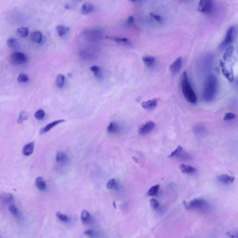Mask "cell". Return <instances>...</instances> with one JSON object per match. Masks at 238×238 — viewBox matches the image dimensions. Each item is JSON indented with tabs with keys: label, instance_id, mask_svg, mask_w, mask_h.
<instances>
[{
	"label": "cell",
	"instance_id": "1",
	"mask_svg": "<svg viewBox=\"0 0 238 238\" xmlns=\"http://www.w3.org/2000/svg\"><path fill=\"white\" fill-rule=\"evenodd\" d=\"M218 90V80L213 75H210L205 81L202 97L206 102H212L215 97Z\"/></svg>",
	"mask_w": 238,
	"mask_h": 238
},
{
	"label": "cell",
	"instance_id": "2",
	"mask_svg": "<svg viewBox=\"0 0 238 238\" xmlns=\"http://www.w3.org/2000/svg\"><path fill=\"white\" fill-rule=\"evenodd\" d=\"M182 93L185 99L191 104L196 103L197 96L190 83L187 72H184L181 82Z\"/></svg>",
	"mask_w": 238,
	"mask_h": 238
},
{
	"label": "cell",
	"instance_id": "3",
	"mask_svg": "<svg viewBox=\"0 0 238 238\" xmlns=\"http://www.w3.org/2000/svg\"><path fill=\"white\" fill-rule=\"evenodd\" d=\"M185 207L187 209L191 211L206 212L209 210V204L203 199H196L188 203H185Z\"/></svg>",
	"mask_w": 238,
	"mask_h": 238
},
{
	"label": "cell",
	"instance_id": "4",
	"mask_svg": "<svg viewBox=\"0 0 238 238\" xmlns=\"http://www.w3.org/2000/svg\"><path fill=\"white\" fill-rule=\"evenodd\" d=\"M10 61L13 64L20 65L26 63L28 61L27 55L21 52H14L10 56Z\"/></svg>",
	"mask_w": 238,
	"mask_h": 238
},
{
	"label": "cell",
	"instance_id": "5",
	"mask_svg": "<svg viewBox=\"0 0 238 238\" xmlns=\"http://www.w3.org/2000/svg\"><path fill=\"white\" fill-rule=\"evenodd\" d=\"M213 8V2L211 0H201L198 6V10L200 12L208 14L212 12Z\"/></svg>",
	"mask_w": 238,
	"mask_h": 238
},
{
	"label": "cell",
	"instance_id": "6",
	"mask_svg": "<svg viewBox=\"0 0 238 238\" xmlns=\"http://www.w3.org/2000/svg\"><path fill=\"white\" fill-rule=\"evenodd\" d=\"M234 27H230L228 29L225 39L220 45V48H224L232 43L234 38Z\"/></svg>",
	"mask_w": 238,
	"mask_h": 238
},
{
	"label": "cell",
	"instance_id": "7",
	"mask_svg": "<svg viewBox=\"0 0 238 238\" xmlns=\"http://www.w3.org/2000/svg\"><path fill=\"white\" fill-rule=\"evenodd\" d=\"M155 123L153 122H148L139 127L138 132L139 135H144L149 134L155 127Z\"/></svg>",
	"mask_w": 238,
	"mask_h": 238
},
{
	"label": "cell",
	"instance_id": "8",
	"mask_svg": "<svg viewBox=\"0 0 238 238\" xmlns=\"http://www.w3.org/2000/svg\"><path fill=\"white\" fill-rule=\"evenodd\" d=\"M182 59L181 57L177 58L170 66L169 70L172 74L176 75L178 73L182 68Z\"/></svg>",
	"mask_w": 238,
	"mask_h": 238
},
{
	"label": "cell",
	"instance_id": "9",
	"mask_svg": "<svg viewBox=\"0 0 238 238\" xmlns=\"http://www.w3.org/2000/svg\"><path fill=\"white\" fill-rule=\"evenodd\" d=\"M158 101L156 99H151L145 101L141 104V106L147 110H153L157 105Z\"/></svg>",
	"mask_w": 238,
	"mask_h": 238
},
{
	"label": "cell",
	"instance_id": "10",
	"mask_svg": "<svg viewBox=\"0 0 238 238\" xmlns=\"http://www.w3.org/2000/svg\"><path fill=\"white\" fill-rule=\"evenodd\" d=\"M217 180L220 183L225 185H229L233 183L234 181L235 178L232 176L226 174L220 175L217 177Z\"/></svg>",
	"mask_w": 238,
	"mask_h": 238
},
{
	"label": "cell",
	"instance_id": "11",
	"mask_svg": "<svg viewBox=\"0 0 238 238\" xmlns=\"http://www.w3.org/2000/svg\"><path fill=\"white\" fill-rule=\"evenodd\" d=\"M220 65L223 74L226 78L228 80L229 82L232 83L233 81V74L229 70H228L226 67V65L223 62L220 61Z\"/></svg>",
	"mask_w": 238,
	"mask_h": 238
},
{
	"label": "cell",
	"instance_id": "12",
	"mask_svg": "<svg viewBox=\"0 0 238 238\" xmlns=\"http://www.w3.org/2000/svg\"><path fill=\"white\" fill-rule=\"evenodd\" d=\"M65 121L64 120H56V121H54L52 123L48 124L46 126L43 128L41 129V131H40V134H44V133L49 132L52 128H53L54 127L56 126L57 125L61 123H63Z\"/></svg>",
	"mask_w": 238,
	"mask_h": 238
},
{
	"label": "cell",
	"instance_id": "13",
	"mask_svg": "<svg viewBox=\"0 0 238 238\" xmlns=\"http://www.w3.org/2000/svg\"><path fill=\"white\" fill-rule=\"evenodd\" d=\"M121 127L116 122H111L108 125L107 131L111 134H115L119 133L121 131Z\"/></svg>",
	"mask_w": 238,
	"mask_h": 238
},
{
	"label": "cell",
	"instance_id": "14",
	"mask_svg": "<svg viewBox=\"0 0 238 238\" xmlns=\"http://www.w3.org/2000/svg\"><path fill=\"white\" fill-rule=\"evenodd\" d=\"M179 168L182 173L186 174H193L196 171V168L192 167V166L184 164H181Z\"/></svg>",
	"mask_w": 238,
	"mask_h": 238
},
{
	"label": "cell",
	"instance_id": "15",
	"mask_svg": "<svg viewBox=\"0 0 238 238\" xmlns=\"http://www.w3.org/2000/svg\"><path fill=\"white\" fill-rule=\"evenodd\" d=\"M34 143L31 142L24 147L22 149V153L24 155L29 156L33 153L34 150Z\"/></svg>",
	"mask_w": 238,
	"mask_h": 238
},
{
	"label": "cell",
	"instance_id": "16",
	"mask_svg": "<svg viewBox=\"0 0 238 238\" xmlns=\"http://www.w3.org/2000/svg\"><path fill=\"white\" fill-rule=\"evenodd\" d=\"M12 195L6 192H0V202L7 203L13 200Z\"/></svg>",
	"mask_w": 238,
	"mask_h": 238
},
{
	"label": "cell",
	"instance_id": "17",
	"mask_svg": "<svg viewBox=\"0 0 238 238\" xmlns=\"http://www.w3.org/2000/svg\"><path fill=\"white\" fill-rule=\"evenodd\" d=\"M142 61L147 67H151L154 66L155 65V59L154 56L145 55L142 57Z\"/></svg>",
	"mask_w": 238,
	"mask_h": 238
},
{
	"label": "cell",
	"instance_id": "18",
	"mask_svg": "<svg viewBox=\"0 0 238 238\" xmlns=\"http://www.w3.org/2000/svg\"><path fill=\"white\" fill-rule=\"evenodd\" d=\"M43 36L42 33L39 31H35L32 33L31 39L33 42L37 43H40L42 41Z\"/></svg>",
	"mask_w": 238,
	"mask_h": 238
},
{
	"label": "cell",
	"instance_id": "19",
	"mask_svg": "<svg viewBox=\"0 0 238 238\" xmlns=\"http://www.w3.org/2000/svg\"><path fill=\"white\" fill-rule=\"evenodd\" d=\"M94 10V7L91 3H86L83 4L81 9V12L83 14H88Z\"/></svg>",
	"mask_w": 238,
	"mask_h": 238
},
{
	"label": "cell",
	"instance_id": "20",
	"mask_svg": "<svg viewBox=\"0 0 238 238\" xmlns=\"http://www.w3.org/2000/svg\"><path fill=\"white\" fill-rule=\"evenodd\" d=\"M81 221L84 224L88 223L91 220V216L88 211L84 210L82 211L81 215Z\"/></svg>",
	"mask_w": 238,
	"mask_h": 238
},
{
	"label": "cell",
	"instance_id": "21",
	"mask_svg": "<svg viewBox=\"0 0 238 238\" xmlns=\"http://www.w3.org/2000/svg\"><path fill=\"white\" fill-rule=\"evenodd\" d=\"M194 133L198 136H202L205 135L206 129L203 126L197 125L194 128Z\"/></svg>",
	"mask_w": 238,
	"mask_h": 238
},
{
	"label": "cell",
	"instance_id": "22",
	"mask_svg": "<svg viewBox=\"0 0 238 238\" xmlns=\"http://www.w3.org/2000/svg\"><path fill=\"white\" fill-rule=\"evenodd\" d=\"M35 185H36L37 188L42 191L44 190L46 188V184L43 179L42 177H39L36 179V181H35Z\"/></svg>",
	"mask_w": 238,
	"mask_h": 238
},
{
	"label": "cell",
	"instance_id": "23",
	"mask_svg": "<svg viewBox=\"0 0 238 238\" xmlns=\"http://www.w3.org/2000/svg\"><path fill=\"white\" fill-rule=\"evenodd\" d=\"M119 187L118 182L114 179L110 180L107 184V188L108 189L117 190L119 188Z\"/></svg>",
	"mask_w": 238,
	"mask_h": 238
},
{
	"label": "cell",
	"instance_id": "24",
	"mask_svg": "<svg viewBox=\"0 0 238 238\" xmlns=\"http://www.w3.org/2000/svg\"><path fill=\"white\" fill-rule=\"evenodd\" d=\"M7 45L9 47L12 49H18L19 47V42L15 38H9L7 42Z\"/></svg>",
	"mask_w": 238,
	"mask_h": 238
},
{
	"label": "cell",
	"instance_id": "25",
	"mask_svg": "<svg viewBox=\"0 0 238 238\" xmlns=\"http://www.w3.org/2000/svg\"><path fill=\"white\" fill-rule=\"evenodd\" d=\"M159 189V184L155 185L148 190L147 193V195L150 196H155L158 194Z\"/></svg>",
	"mask_w": 238,
	"mask_h": 238
},
{
	"label": "cell",
	"instance_id": "26",
	"mask_svg": "<svg viewBox=\"0 0 238 238\" xmlns=\"http://www.w3.org/2000/svg\"><path fill=\"white\" fill-rule=\"evenodd\" d=\"M107 38L110 39V40H113V41L125 44L128 45H131V43L130 41L128 39H126V38H121L115 37H107Z\"/></svg>",
	"mask_w": 238,
	"mask_h": 238
},
{
	"label": "cell",
	"instance_id": "27",
	"mask_svg": "<svg viewBox=\"0 0 238 238\" xmlns=\"http://www.w3.org/2000/svg\"><path fill=\"white\" fill-rule=\"evenodd\" d=\"M233 51H234V47L232 46H229L223 55L224 60L225 61L229 60L232 56Z\"/></svg>",
	"mask_w": 238,
	"mask_h": 238
},
{
	"label": "cell",
	"instance_id": "28",
	"mask_svg": "<svg viewBox=\"0 0 238 238\" xmlns=\"http://www.w3.org/2000/svg\"><path fill=\"white\" fill-rule=\"evenodd\" d=\"M17 33L21 37H25L28 36L29 34V30L26 27H21L17 30Z\"/></svg>",
	"mask_w": 238,
	"mask_h": 238
},
{
	"label": "cell",
	"instance_id": "29",
	"mask_svg": "<svg viewBox=\"0 0 238 238\" xmlns=\"http://www.w3.org/2000/svg\"><path fill=\"white\" fill-rule=\"evenodd\" d=\"M67 160V157L64 153L62 152H58L56 157V160L57 162L64 163Z\"/></svg>",
	"mask_w": 238,
	"mask_h": 238
},
{
	"label": "cell",
	"instance_id": "30",
	"mask_svg": "<svg viewBox=\"0 0 238 238\" xmlns=\"http://www.w3.org/2000/svg\"><path fill=\"white\" fill-rule=\"evenodd\" d=\"M65 77L63 75H58L55 79V83L58 87H61L64 83Z\"/></svg>",
	"mask_w": 238,
	"mask_h": 238
},
{
	"label": "cell",
	"instance_id": "31",
	"mask_svg": "<svg viewBox=\"0 0 238 238\" xmlns=\"http://www.w3.org/2000/svg\"><path fill=\"white\" fill-rule=\"evenodd\" d=\"M90 69L93 72L95 76L98 77V78H101L102 75L100 67L96 66H93L91 67Z\"/></svg>",
	"mask_w": 238,
	"mask_h": 238
},
{
	"label": "cell",
	"instance_id": "32",
	"mask_svg": "<svg viewBox=\"0 0 238 238\" xmlns=\"http://www.w3.org/2000/svg\"><path fill=\"white\" fill-rule=\"evenodd\" d=\"M29 76L25 73L20 74L17 77V81L19 83H26L29 81Z\"/></svg>",
	"mask_w": 238,
	"mask_h": 238
},
{
	"label": "cell",
	"instance_id": "33",
	"mask_svg": "<svg viewBox=\"0 0 238 238\" xmlns=\"http://www.w3.org/2000/svg\"><path fill=\"white\" fill-rule=\"evenodd\" d=\"M45 116V113L43 109H39L37 110L34 114V117L35 118L39 120H43Z\"/></svg>",
	"mask_w": 238,
	"mask_h": 238
},
{
	"label": "cell",
	"instance_id": "34",
	"mask_svg": "<svg viewBox=\"0 0 238 238\" xmlns=\"http://www.w3.org/2000/svg\"><path fill=\"white\" fill-rule=\"evenodd\" d=\"M28 117V114L25 111H22L20 113L18 118V122L19 123H22L24 121L27 120Z\"/></svg>",
	"mask_w": 238,
	"mask_h": 238
},
{
	"label": "cell",
	"instance_id": "35",
	"mask_svg": "<svg viewBox=\"0 0 238 238\" xmlns=\"http://www.w3.org/2000/svg\"><path fill=\"white\" fill-rule=\"evenodd\" d=\"M56 30L58 35L60 36H63L64 35L66 32V29L62 25H58L56 27Z\"/></svg>",
	"mask_w": 238,
	"mask_h": 238
},
{
	"label": "cell",
	"instance_id": "36",
	"mask_svg": "<svg viewBox=\"0 0 238 238\" xmlns=\"http://www.w3.org/2000/svg\"><path fill=\"white\" fill-rule=\"evenodd\" d=\"M182 150H183V148L181 147V146H179L177 147L176 149L175 150H174L173 152H172V153L168 156V157L171 158L173 157L177 156L179 155H180V154L181 153Z\"/></svg>",
	"mask_w": 238,
	"mask_h": 238
},
{
	"label": "cell",
	"instance_id": "37",
	"mask_svg": "<svg viewBox=\"0 0 238 238\" xmlns=\"http://www.w3.org/2000/svg\"><path fill=\"white\" fill-rule=\"evenodd\" d=\"M150 206L154 210H156L159 207V204L158 201L155 198H152L150 201Z\"/></svg>",
	"mask_w": 238,
	"mask_h": 238
},
{
	"label": "cell",
	"instance_id": "38",
	"mask_svg": "<svg viewBox=\"0 0 238 238\" xmlns=\"http://www.w3.org/2000/svg\"><path fill=\"white\" fill-rule=\"evenodd\" d=\"M56 216L60 220L63 221V222H67L68 220V218L67 216L64 215L60 212H58L56 213Z\"/></svg>",
	"mask_w": 238,
	"mask_h": 238
},
{
	"label": "cell",
	"instance_id": "39",
	"mask_svg": "<svg viewBox=\"0 0 238 238\" xmlns=\"http://www.w3.org/2000/svg\"><path fill=\"white\" fill-rule=\"evenodd\" d=\"M235 117H236V115L235 114L232 113H228L225 115L224 120L226 121H231L235 119Z\"/></svg>",
	"mask_w": 238,
	"mask_h": 238
},
{
	"label": "cell",
	"instance_id": "40",
	"mask_svg": "<svg viewBox=\"0 0 238 238\" xmlns=\"http://www.w3.org/2000/svg\"><path fill=\"white\" fill-rule=\"evenodd\" d=\"M85 235H87V236H89V237H91V238H95L96 237V234L95 232L93 230H87L86 231L84 232Z\"/></svg>",
	"mask_w": 238,
	"mask_h": 238
},
{
	"label": "cell",
	"instance_id": "41",
	"mask_svg": "<svg viewBox=\"0 0 238 238\" xmlns=\"http://www.w3.org/2000/svg\"><path fill=\"white\" fill-rule=\"evenodd\" d=\"M150 16H151L152 18L155 19L157 22H162V19H161V17L159 15L155 14L154 13H151L150 14Z\"/></svg>",
	"mask_w": 238,
	"mask_h": 238
},
{
	"label": "cell",
	"instance_id": "42",
	"mask_svg": "<svg viewBox=\"0 0 238 238\" xmlns=\"http://www.w3.org/2000/svg\"><path fill=\"white\" fill-rule=\"evenodd\" d=\"M9 210L13 215H14V216H16L18 214V209L14 205H11L9 208Z\"/></svg>",
	"mask_w": 238,
	"mask_h": 238
},
{
	"label": "cell",
	"instance_id": "43",
	"mask_svg": "<svg viewBox=\"0 0 238 238\" xmlns=\"http://www.w3.org/2000/svg\"><path fill=\"white\" fill-rule=\"evenodd\" d=\"M227 234L228 236V237L230 238H238L237 232H229Z\"/></svg>",
	"mask_w": 238,
	"mask_h": 238
},
{
	"label": "cell",
	"instance_id": "44",
	"mask_svg": "<svg viewBox=\"0 0 238 238\" xmlns=\"http://www.w3.org/2000/svg\"><path fill=\"white\" fill-rule=\"evenodd\" d=\"M134 22V18L133 16H130L128 17V19L127 20V25H132Z\"/></svg>",
	"mask_w": 238,
	"mask_h": 238
}]
</instances>
